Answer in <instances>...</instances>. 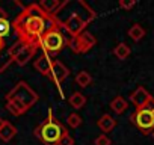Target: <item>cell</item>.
I'll return each instance as SVG.
<instances>
[{
  "mask_svg": "<svg viewBox=\"0 0 154 145\" xmlns=\"http://www.w3.org/2000/svg\"><path fill=\"white\" fill-rule=\"evenodd\" d=\"M57 145H74V139H72V136L69 133H66V134H63L60 137V140H59Z\"/></svg>",
  "mask_w": 154,
  "mask_h": 145,
  "instance_id": "cb8c5ba5",
  "label": "cell"
},
{
  "mask_svg": "<svg viewBox=\"0 0 154 145\" xmlns=\"http://www.w3.org/2000/svg\"><path fill=\"white\" fill-rule=\"evenodd\" d=\"M110 109L113 110V113L121 115V113H124V112L128 109V103H127V100H125L124 97L116 95V97L110 101Z\"/></svg>",
  "mask_w": 154,
  "mask_h": 145,
  "instance_id": "5bb4252c",
  "label": "cell"
},
{
  "mask_svg": "<svg viewBox=\"0 0 154 145\" xmlns=\"http://www.w3.org/2000/svg\"><path fill=\"white\" fill-rule=\"evenodd\" d=\"M82 122H83V119H82V116L79 113H69L66 116V124L69 127H72V128H79L82 125Z\"/></svg>",
  "mask_w": 154,
  "mask_h": 145,
  "instance_id": "44dd1931",
  "label": "cell"
},
{
  "mask_svg": "<svg viewBox=\"0 0 154 145\" xmlns=\"http://www.w3.org/2000/svg\"><path fill=\"white\" fill-rule=\"evenodd\" d=\"M38 98L39 97L36 91H33L26 82L21 80L6 94L5 107L14 116H21L38 101Z\"/></svg>",
  "mask_w": 154,
  "mask_h": 145,
  "instance_id": "3957f363",
  "label": "cell"
},
{
  "mask_svg": "<svg viewBox=\"0 0 154 145\" xmlns=\"http://www.w3.org/2000/svg\"><path fill=\"white\" fill-rule=\"evenodd\" d=\"M130 101L134 104L136 109H143L149 104L154 103V97L143 88V86H137L131 94H130Z\"/></svg>",
  "mask_w": 154,
  "mask_h": 145,
  "instance_id": "9c48e42d",
  "label": "cell"
},
{
  "mask_svg": "<svg viewBox=\"0 0 154 145\" xmlns=\"http://www.w3.org/2000/svg\"><path fill=\"white\" fill-rule=\"evenodd\" d=\"M130 121L142 131V134H151L154 131V103L143 109H136L130 115Z\"/></svg>",
  "mask_w": 154,
  "mask_h": 145,
  "instance_id": "8992f818",
  "label": "cell"
},
{
  "mask_svg": "<svg viewBox=\"0 0 154 145\" xmlns=\"http://www.w3.org/2000/svg\"><path fill=\"white\" fill-rule=\"evenodd\" d=\"M127 33H128V36H130L134 42H139V41L145 36V29H143L139 23H134V24L128 29Z\"/></svg>",
  "mask_w": 154,
  "mask_h": 145,
  "instance_id": "ffe728a7",
  "label": "cell"
},
{
  "mask_svg": "<svg viewBox=\"0 0 154 145\" xmlns=\"http://www.w3.org/2000/svg\"><path fill=\"white\" fill-rule=\"evenodd\" d=\"M86 97L82 94V92H79V91H75V92H72L71 95H69V98H68V103H69V106L72 107V109H82L85 104H86Z\"/></svg>",
  "mask_w": 154,
  "mask_h": 145,
  "instance_id": "2e32d148",
  "label": "cell"
},
{
  "mask_svg": "<svg viewBox=\"0 0 154 145\" xmlns=\"http://www.w3.org/2000/svg\"><path fill=\"white\" fill-rule=\"evenodd\" d=\"M97 44V39H95V36L92 35V33H89V32H83V33H80V35H77V36H74V38H69L68 41H66V45H68V48L72 51V53H75V54H83V53H88L94 45Z\"/></svg>",
  "mask_w": 154,
  "mask_h": 145,
  "instance_id": "ba28073f",
  "label": "cell"
},
{
  "mask_svg": "<svg viewBox=\"0 0 154 145\" xmlns=\"http://www.w3.org/2000/svg\"><path fill=\"white\" fill-rule=\"evenodd\" d=\"M66 36L63 35V32L60 30V27H54L51 30H48L41 41L38 42V50H42L45 54H56L59 51H62L66 45Z\"/></svg>",
  "mask_w": 154,
  "mask_h": 145,
  "instance_id": "5b68a950",
  "label": "cell"
},
{
  "mask_svg": "<svg viewBox=\"0 0 154 145\" xmlns=\"http://www.w3.org/2000/svg\"><path fill=\"white\" fill-rule=\"evenodd\" d=\"M51 57L45 53H42L39 57H36L33 60V68L39 72L41 76H45V77H50V69H51Z\"/></svg>",
  "mask_w": 154,
  "mask_h": 145,
  "instance_id": "8fae6325",
  "label": "cell"
},
{
  "mask_svg": "<svg viewBox=\"0 0 154 145\" xmlns=\"http://www.w3.org/2000/svg\"><path fill=\"white\" fill-rule=\"evenodd\" d=\"M38 47L33 44H27L24 41H17L14 42L9 48H8V56L12 59V62H15L20 66H24L36 53Z\"/></svg>",
  "mask_w": 154,
  "mask_h": 145,
  "instance_id": "52a82bcc",
  "label": "cell"
},
{
  "mask_svg": "<svg viewBox=\"0 0 154 145\" xmlns=\"http://www.w3.org/2000/svg\"><path fill=\"white\" fill-rule=\"evenodd\" d=\"M92 76L89 74L88 71H85V69H82V71H79L77 72V76H75V83L79 85L80 88H88L91 83H92Z\"/></svg>",
  "mask_w": 154,
  "mask_h": 145,
  "instance_id": "ac0fdd59",
  "label": "cell"
},
{
  "mask_svg": "<svg viewBox=\"0 0 154 145\" xmlns=\"http://www.w3.org/2000/svg\"><path fill=\"white\" fill-rule=\"evenodd\" d=\"M11 21H9V18H8V14L5 12V9L3 8H0V38H5L6 35H9V32H11Z\"/></svg>",
  "mask_w": 154,
  "mask_h": 145,
  "instance_id": "9a60e30c",
  "label": "cell"
},
{
  "mask_svg": "<svg viewBox=\"0 0 154 145\" xmlns=\"http://www.w3.org/2000/svg\"><path fill=\"white\" fill-rule=\"evenodd\" d=\"M68 76H69V68H68L65 63L59 62V60H53L51 69H50V79H51L57 86H60V85L66 80Z\"/></svg>",
  "mask_w": 154,
  "mask_h": 145,
  "instance_id": "30bf717a",
  "label": "cell"
},
{
  "mask_svg": "<svg viewBox=\"0 0 154 145\" xmlns=\"http://www.w3.org/2000/svg\"><path fill=\"white\" fill-rule=\"evenodd\" d=\"M68 130L65 128V125L54 116L53 110L48 109V115L47 118L33 130L35 137H38L44 145H57L60 137L63 134H66Z\"/></svg>",
  "mask_w": 154,
  "mask_h": 145,
  "instance_id": "277c9868",
  "label": "cell"
},
{
  "mask_svg": "<svg viewBox=\"0 0 154 145\" xmlns=\"http://www.w3.org/2000/svg\"><path fill=\"white\" fill-rule=\"evenodd\" d=\"M94 143H95V145H112V140H110V137H109L107 134L101 133L100 136H97V137L94 139Z\"/></svg>",
  "mask_w": 154,
  "mask_h": 145,
  "instance_id": "7402d4cb",
  "label": "cell"
},
{
  "mask_svg": "<svg viewBox=\"0 0 154 145\" xmlns=\"http://www.w3.org/2000/svg\"><path fill=\"white\" fill-rule=\"evenodd\" d=\"M113 54H115L119 60H125V59L131 54V48H130L125 42H119V44H116V47L113 48Z\"/></svg>",
  "mask_w": 154,
  "mask_h": 145,
  "instance_id": "d6986e66",
  "label": "cell"
},
{
  "mask_svg": "<svg viewBox=\"0 0 154 145\" xmlns=\"http://www.w3.org/2000/svg\"><path fill=\"white\" fill-rule=\"evenodd\" d=\"M54 27H59L54 18L45 14L38 3H30L23 8V11L12 21V29L17 33L18 39L36 47L41 38Z\"/></svg>",
  "mask_w": 154,
  "mask_h": 145,
  "instance_id": "6da1fadb",
  "label": "cell"
},
{
  "mask_svg": "<svg viewBox=\"0 0 154 145\" xmlns=\"http://www.w3.org/2000/svg\"><path fill=\"white\" fill-rule=\"evenodd\" d=\"M151 134H152V139H154V131H152V133H151Z\"/></svg>",
  "mask_w": 154,
  "mask_h": 145,
  "instance_id": "484cf974",
  "label": "cell"
},
{
  "mask_svg": "<svg viewBox=\"0 0 154 145\" xmlns=\"http://www.w3.org/2000/svg\"><path fill=\"white\" fill-rule=\"evenodd\" d=\"M15 134H17V127L5 119L2 128H0V139H2L3 142H9L15 137Z\"/></svg>",
  "mask_w": 154,
  "mask_h": 145,
  "instance_id": "4fadbf2b",
  "label": "cell"
},
{
  "mask_svg": "<svg viewBox=\"0 0 154 145\" xmlns=\"http://www.w3.org/2000/svg\"><path fill=\"white\" fill-rule=\"evenodd\" d=\"M136 6V2L134 0H119V8L124 9V11H130Z\"/></svg>",
  "mask_w": 154,
  "mask_h": 145,
  "instance_id": "603a6c76",
  "label": "cell"
},
{
  "mask_svg": "<svg viewBox=\"0 0 154 145\" xmlns=\"http://www.w3.org/2000/svg\"><path fill=\"white\" fill-rule=\"evenodd\" d=\"M95 11L85 0H63L53 15L60 29H65L71 38L86 30V26L95 20Z\"/></svg>",
  "mask_w": 154,
  "mask_h": 145,
  "instance_id": "7a4b0ae2",
  "label": "cell"
},
{
  "mask_svg": "<svg viewBox=\"0 0 154 145\" xmlns=\"http://www.w3.org/2000/svg\"><path fill=\"white\" fill-rule=\"evenodd\" d=\"M97 125H98V128L106 134V133H110V131L116 127V119H115L112 115L104 113V115H101L100 119L97 121Z\"/></svg>",
  "mask_w": 154,
  "mask_h": 145,
  "instance_id": "7c38bea8",
  "label": "cell"
},
{
  "mask_svg": "<svg viewBox=\"0 0 154 145\" xmlns=\"http://www.w3.org/2000/svg\"><path fill=\"white\" fill-rule=\"evenodd\" d=\"M3 122H5V119H3V118H0V128H2V125H3Z\"/></svg>",
  "mask_w": 154,
  "mask_h": 145,
  "instance_id": "d4e9b609",
  "label": "cell"
},
{
  "mask_svg": "<svg viewBox=\"0 0 154 145\" xmlns=\"http://www.w3.org/2000/svg\"><path fill=\"white\" fill-rule=\"evenodd\" d=\"M60 3H62V2H59V0H42V2H39L38 5H39V8H41L45 14H48V15L53 17V15L56 14V11L59 9Z\"/></svg>",
  "mask_w": 154,
  "mask_h": 145,
  "instance_id": "e0dca14e",
  "label": "cell"
}]
</instances>
